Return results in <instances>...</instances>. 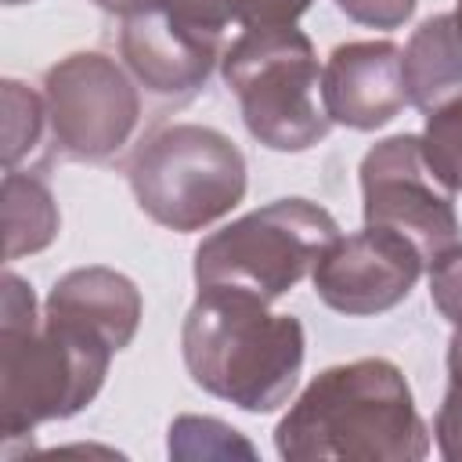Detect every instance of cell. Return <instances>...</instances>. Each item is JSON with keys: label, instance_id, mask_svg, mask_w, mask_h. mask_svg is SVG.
I'll return each mask as SVG.
<instances>
[{"label": "cell", "instance_id": "cell-1", "mask_svg": "<svg viewBox=\"0 0 462 462\" xmlns=\"http://www.w3.org/2000/svg\"><path fill=\"white\" fill-rule=\"evenodd\" d=\"M289 462H419L430 430L404 372L386 357H361L318 372L274 430Z\"/></svg>", "mask_w": 462, "mask_h": 462}, {"label": "cell", "instance_id": "cell-2", "mask_svg": "<svg viewBox=\"0 0 462 462\" xmlns=\"http://www.w3.org/2000/svg\"><path fill=\"white\" fill-rule=\"evenodd\" d=\"M180 354L195 386L267 415L296 390L307 336L292 314H271L267 300L253 292L199 289L180 328Z\"/></svg>", "mask_w": 462, "mask_h": 462}, {"label": "cell", "instance_id": "cell-3", "mask_svg": "<svg viewBox=\"0 0 462 462\" xmlns=\"http://www.w3.org/2000/svg\"><path fill=\"white\" fill-rule=\"evenodd\" d=\"M0 289V430L4 440H18L40 422L83 411L116 350L79 325L36 318V296L14 271H4Z\"/></svg>", "mask_w": 462, "mask_h": 462}, {"label": "cell", "instance_id": "cell-4", "mask_svg": "<svg viewBox=\"0 0 462 462\" xmlns=\"http://www.w3.org/2000/svg\"><path fill=\"white\" fill-rule=\"evenodd\" d=\"M126 180L137 206L170 231H202L245 199L238 144L202 123L155 126L134 148Z\"/></svg>", "mask_w": 462, "mask_h": 462}, {"label": "cell", "instance_id": "cell-5", "mask_svg": "<svg viewBox=\"0 0 462 462\" xmlns=\"http://www.w3.org/2000/svg\"><path fill=\"white\" fill-rule=\"evenodd\" d=\"M245 130L271 152L314 148L332 119L318 105L321 69L314 43L296 25L245 29L220 58Z\"/></svg>", "mask_w": 462, "mask_h": 462}, {"label": "cell", "instance_id": "cell-6", "mask_svg": "<svg viewBox=\"0 0 462 462\" xmlns=\"http://www.w3.org/2000/svg\"><path fill=\"white\" fill-rule=\"evenodd\" d=\"M336 238L339 224L325 206L278 199L202 238L195 249V285L242 289L274 303L314 271Z\"/></svg>", "mask_w": 462, "mask_h": 462}, {"label": "cell", "instance_id": "cell-7", "mask_svg": "<svg viewBox=\"0 0 462 462\" xmlns=\"http://www.w3.org/2000/svg\"><path fill=\"white\" fill-rule=\"evenodd\" d=\"M43 105L58 152L79 162L116 155L141 119L134 79L101 51H76L51 65L43 76Z\"/></svg>", "mask_w": 462, "mask_h": 462}, {"label": "cell", "instance_id": "cell-8", "mask_svg": "<svg viewBox=\"0 0 462 462\" xmlns=\"http://www.w3.org/2000/svg\"><path fill=\"white\" fill-rule=\"evenodd\" d=\"M361 199L365 227H383L408 238L426 263L458 245L455 191L433 177L415 134L386 137L365 152Z\"/></svg>", "mask_w": 462, "mask_h": 462}, {"label": "cell", "instance_id": "cell-9", "mask_svg": "<svg viewBox=\"0 0 462 462\" xmlns=\"http://www.w3.org/2000/svg\"><path fill=\"white\" fill-rule=\"evenodd\" d=\"M224 0H177L166 11L126 18L119 29V54L134 79L159 97H191L224 58Z\"/></svg>", "mask_w": 462, "mask_h": 462}, {"label": "cell", "instance_id": "cell-10", "mask_svg": "<svg viewBox=\"0 0 462 462\" xmlns=\"http://www.w3.org/2000/svg\"><path fill=\"white\" fill-rule=\"evenodd\" d=\"M419 249L383 227L339 235L310 271L314 292L325 307L346 318H372L393 310L422 274Z\"/></svg>", "mask_w": 462, "mask_h": 462}, {"label": "cell", "instance_id": "cell-11", "mask_svg": "<svg viewBox=\"0 0 462 462\" xmlns=\"http://www.w3.org/2000/svg\"><path fill=\"white\" fill-rule=\"evenodd\" d=\"M325 116L350 130H379L404 105L401 47L393 40H354L339 43L321 69Z\"/></svg>", "mask_w": 462, "mask_h": 462}, {"label": "cell", "instance_id": "cell-12", "mask_svg": "<svg viewBox=\"0 0 462 462\" xmlns=\"http://www.w3.org/2000/svg\"><path fill=\"white\" fill-rule=\"evenodd\" d=\"M141 310V289L112 267H76L61 274L43 303V314L101 336L116 354L134 343Z\"/></svg>", "mask_w": 462, "mask_h": 462}, {"label": "cell", "instance_id": "cell-13", "mask_svg": "<svg viewBox=\"0 0 462 462\" xmlns=\"http://www.w3.org/2000/svg\"><path fill=\"white\" fill-rule=\"evenodd\" d=\"M401 72L408 105L419 112H433L448 97L462 94V47L451 14H433L411 32L401 51Z\"/></svg>", "mask_w": 462, "mask_h": 462}, {"label": "cell", "instance_id": "cell-14", "mask_svg": "<svg viewBox=\"0 0 462 462\" xmlns=\"http://www.w3.org/2000/svg\"><path fill=\"white\" fill-rule=\"evenodd\" d=\"M58 206L51 188L32 177V173H18L7 170L4 173V253L7 260L29 256L47 249L58 238Z\"/></svg>", "mask_w": 462, "mask_h": 462}, {"label": "cell", "instance_id": "cell-15", "mask_svg": "<svg viewBox=\"0 0 462 462\" xmlns=\"http://www.w3.org/2000/svg\"><path fill=\"white\" fill-rule=\"evenodd\" d=\"M419 141L433 177L448 191H462V94L426 112V130Z\"/></svg>", "mask_w": 462, "mask_h": 462}, {"label": "cell", "instance_id": "cell-16", "mask_svg": "<svg viewBox=\"0 0 462 462\" xmlns=\"http://www.w3.org/2000/svg\"><path fill=\"white\" fill-rule=\"evenodd\" d=\"M47 123V105L25 83L4 79V162L14 170L22 155H29Z\"/></svg>", "mask_w": 462, "mask_h": 462}, {"label": "cell", "instance_id": "cell-17", "mask_svg": "<svg viewBox=\"0 0 462 462\" xmlns=\"http://www.w3.org/2000/svg\"><path fill=\"white\" fill-rule=\"evenodd\" d=\"M170 455L177 458H227V455H245L253 458V444L238 437L220 419H199V415H180L170 426Z\"/></svg>", "mask_w": 462, "mask_h": 462}, {"label": "cell", "instance_id": "cell-18", "mask_svg": "<svg viewBox=\"0 0 462 462\" xmlns=\"http://www.w3.org/2000/svg\"><path fill=\"white\" fill-rule=\"evenodd\" d=\"M433 437L448 462H462V328H455L448 343V390L433 419Z\"/></svg>", "mask_w": 462, "mask_h": 462}, {"label": "cell", "instance_id": "cell-19", "mask_svg": "<svg viewBox=\"0 0 462 462\" xmlns=\"http://www.w3.org/2000/svg\"><path fill=\"white\" fill-rule=\"evenodd\" d=\"M430 300L455 328H462V245H451L430 263Z\"/></svg>", "mask_w": 462, "mask_h": 462}, {"label": "cell", "instance_id": "cell-20", "mask_svg": "<svg viewBox=\"0 0 462 462\" xmlns=\"http://www.w3.org/2000/svg\"><path fill=\"white\" fill-rule=\"evenodd\" d=\"M227 14L245 29H271V25H296L300 14L314 0H224Z\"/></svg>", "mask_w": 462, "mask_h": 462}, {"label": "cell", "instance_id": "cell-21", "mask_svg": "<svg viewBox=\"0 0 462 462\" xmlns=\"http://www.w3.org/2000/svg\"><path fill=\"white\" fill-rule=\"evenodd\" d=\"M336 7L350 22H357V25H368V29H401L415 14L419 0H336Z\"/></svg>", "mask_w": 462, "mask_h": 462}, {"label": "cell", "instance_id": "cell-22", "mask_svg": "<svg viewBox=\"0 0 462 462\" xmlns=\"http://www.w3.org/2000/svg\"><path fill=\"white\" fill-rule=\"evenodd\" d=\"M105 14H116V18H141V14H152V11H166L173 7L177 0H94Z\"/></svg>", "mask_w": 462, "mask_h": 462}, {"label": "cell", "instance_id": "cell-23", "mask_svg": "<svg viewBox=\"0 0 462 462\" xmlns=\"http://www.w3.org/2000/svg\"><path fill=\"white\" fill-rule=\"evenodd\" d=\"M451 22H455V36H458V47H462V0H455V11H451Z\"/></svg>", "mask_w": 462, "mask_h": 462}]
</instances>
